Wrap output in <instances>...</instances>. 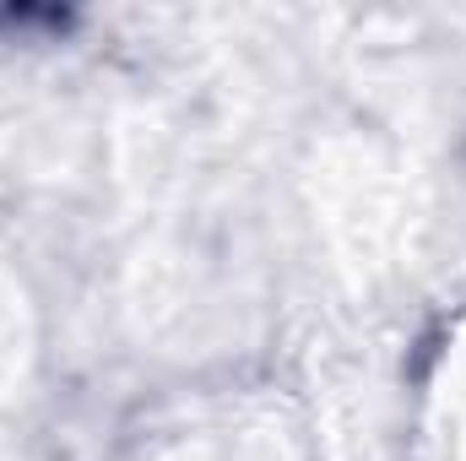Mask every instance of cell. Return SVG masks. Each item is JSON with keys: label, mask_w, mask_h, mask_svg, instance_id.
<instances>
[{"label": "cell", "mask_w": 466, "mask_h": 461, "mask_svg": "<svg viewBox=\"0 0 466 461\" xmlns=\"http://www.w3.org/2000/svg\"><path fill=\"white\" fill-rule=\"evenodd\" d=\"M434 402H440V418H434L440 461H466V343L445 353L440 380H434Z\"/></svg>", "instance_id": "1"}]
</instances>
